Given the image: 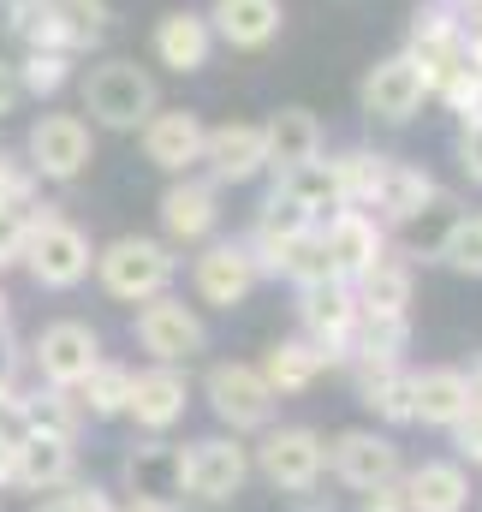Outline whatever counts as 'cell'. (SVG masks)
Segmentation results:
<instances>
[{
	"label": "cell",
	"instance_id": "cell-2",
	"mask_svg": "<svg viewBox=\"0 0 482 512\" xmlns=\"http://www.w3.org/2000/svg\"><path fill=\"white\" fill-rule=\"evenodd\" d=\"M179 251L167 245V239H155V233H120V239H108V245H96V286L114 298V304H149V298H161V292H173V280H179Z\"/></svg>",
	"mask_w": 482,
	"mask_h": 512
},
{
	"label": "cell",
	"instance_id": "cell-35",
	"mask_svg": "<svg viewBox=\"0 0 482 512\" xmlns=\"http://www.w3.org/2000/svg\"><path fill=\"white\" fill-rule=\"evenodd\" d=\"M18 411H24V435H60V441H78L84 435V411H78V399L72 393H60V387H18Z\"/></svg>",
	"mask_w": 482,
	"mask_h": 512
},
{
	"label": "cell",
	"instance_id": "cell-11",
	"mask_svg": "<svg viewBox=\"0 0 482 512\" xmlns=\"http://www.w3.org/2000/svg\"><path fill=\"white\" fill-rule=\"evenodd\" d=\"M429 108V78H423V66L399 48V54H387V60H375L369 72H363L358 84V114L369 126H411L417 114Z\"/></svg>",
	"mask_w": 482,
	"mask_h": 512
},
{
	"label": "cell",
	"instance_id": "cell-23",
	"mask_svg": "<svg viewBox=\"0 0 482 512\" xmlns=\"http://www.w3.org/2000/svg\"><path fill=\"white\" fill-rule=\"evenodd\" d=\"M310 227H316V221H310L298 203H286L280 191H268L262 209H256V221H250V233H244V251H250V262H256V274H262V280H280L286 251H292Z\"/></svg>",
	"mask_w": 482,
	"mask_h": 512
},
{
	"label": "cell",
	"instance_id": "cell-16",
	"mask_svg": "<svg viewBox=\"0 0 482 512\" xmlns=\"http://www.w3.org/2000/svg\"><path fill=\"white\" fill-rule=\"evenodd\" d=\"M405 54L423 66L429 96H435V84L453 78V72L471 60V54H465V30H459V6H453V0H429V6H417L411 36H405Z\"/></svg>",
	"mask_w": 482,
	"mask_h": 512
},
{
	"label": "cell",
	"instance_id": "cell-3",
	"mask_svg": "<svg viewBox=\"0 0 482 512\" xmlns=\"http://www.w3.org/2000/svg\"><path fill=\"white\" fill-rule=\"evenodd\" d=\"M18 268H24L42 292H78V286L90 280V268H96V245H90V233H84L66 209L36 203Z\"/></svg>",
	"mask_w": 482,
	"mask_h": 512
},
{
	"label": "cell",
	"instance_id": "cell-43",
	"mask_svg": "<svg viewBox=\"0 0 482 512\" xmlns=\"http://www.w3.org/2000/svg\"><path fill=\"white\" fill-rule=\"evenodd\" d=\"M447 435H453V459H459L465 471H482V393H471L465 417H459Z\"/></svg>",
	"mask_w": 482,
	"mask_h": 512
},
{
	"label": "cell",
	"instance_id": "cell-44",
	"mask_svg": "<svg viewBox=\"0 0 482 512\" xmlns=\"http://www.w3.org/2000/svg\"><path fill=\"white\" fill-rule=\"evenodd\" d=\"M453 161H459V173L471 179L482 191V114L477 120H459V137H453Z\"/></svg>",
	"mask_w": 482,
	"mask_h": 512
},
{
	"label": "cell",
	"instance_id": "cell-25",
	"mask_svg": "<svg viewBox=\"0 0 482 512\" xmlns=\"http://www.w3.org/2000/svg\"><path fill=\"white\" fill-rule=\"evenodd\" d=\"M459 221H465L459 197L453 191H435L423 209H411L399 227H387V245L405 256V262H441V251H447V239H453Z\"/></svg>",
	"mask_w": 482,
	"mask_h": 512
},
{
	"label": "cell",
	"instance_id": "cell-41",
	"mask_svg": "<svg viewBox=\"0 0 482 512\" xmlns=\"http://www.w3.org/2000/svg\"><path fill=\"white\" fill-rule=\"evenodd\" d=\"M441 268L482 280V215H471V209H465V221L453 227V239H447V251H441Z\"/></svg>",
	"mask_w": 482,
	"mask_h": 512
},
{
	"label": "cell",
	"instance_id": "cell-10",
	"mask_svg": "<svg viewBox=\"0 0 482 512\" xmlns=\"http://www.w3.org/2000/svg\"><path fill=\"white\" fill-rule=\"evenodd\" d=\"M155 221H161L155 239H167L173 251H197V245H209V239L221 233V185H215L203 167L167 179V191H161V203H155Z\"/></svg>",
	"mask_w": 482,
	"mask_h": 512
},
{
	"label": "cell",
	"instance_id": "cell-18",
	"mask_svg": "<svg viewBox=\"0 0 482 512\" xmlns=\"http://www.w3.org/2000/svg\"><path fill=\"white\" fill-rule=\"evenodd\" d=\"M203 137H209V126H203L191 108H167V102L143 120V131H137L143 161H149V167H161L167 179H179V173H197V167H203Z\"/></svg>",
	"mask_w": 482,
	"mask_h": 512
},
{
	"label": "cell",
	"instance_id": "cell-19",
	"mask_svg": "<svg viewBox=\"0 0 482 512\" xmlns=\"http://www.w3.org/2000/svg\"><path fill=\"white\" fill-rule=\"evenodd\" d=\"M203 18H209V30H215V48L262 54V48H274L280 30H286V0H209Z\"/></svg>",
	"mask_w": 482,
	"mask_h": 512
},
{
	"label": "cell",
	"instance_id": "cell-48",
	"mask_svg": "<svg viewBox=\"0 0 482 512\" xmlns=\"http://www.w3.org/2000/svg\"><path fill=\"white\" fill-rule=\"evenodd\" d=\"M358 512H405V495H399V483H387V489H369L358 501Z\"/></svg>",
	"mask_w": 482,
	"mask_h": 512
},
{
	"label": "cell",
	"instance_id": "cell-51",
	"mask_svg": "<svg viewBox=\"0 0 482 512\" xmlns=\"http://www.w3.org/2000/svg\"><path fill=\"white\" fill-rule=\"evenodd\" d=\"M114 512H185V507H167V501H131V495H120V507Z\"/></svg>",
	"mask_w": 482,
	"mask_h": 512
},
{
	"label": "cell",
	"instance_id": "cell-4",
	"mask_svg": "<svg viewBox=\"0 0 482 512\" xmlns=\"http://www.w3.org/2000/svg\"><path fill=\"white\" fill-rule=\"evenodd\" d=\"M250 441L244 435H197L179 447V495L197 507H233L250 483Z\"/></svg>",
	"mask_w": 482,
	"mask_h": 512
},
{
	"label": "cell",
	"instance_id": "cell-26",
	"mask_svg": "<svg viewBox=\"0 0 482 512\" xmlns=\"http://www.w3.org/2000/svg\"><path fill=\"white\" fill-rule=\"evenodd\" d=\"M262 143H268V173H286V167H304V161L328 155V131H322V120L304 102L274 108L262 120Z\"/></svg>",
	"mask_w": 482,
	"mask_h": 512
},
{
	"label": "cell",
	"instance_id": "cell-39",
	"mask_svg": "<svg viewBox=\"0 0 482 512\" xmlns=\"http://www.w3.org/2000/svg\"><path fill=\"white\" fill-rule=\"evenodd\" d=\"M0 30L18 42V54H36V48H60V54H66L48 0H0Z\"/></svg>",
	"mask_w": 482,
	"mask_h": 512
},
{
	"label": "cell",
	"instance_id": "cell-21",
	"mask_svg": "<svg viewBox=\"0 0 482 512\" xmlns=\"http://www.w3.org/2000/svg\"><path fill=\"white\" fill-rule=\"evenodd\" d=\"M203 173L227 191V185H250L268 173V143L256 120H221L203 137Z\"/></svg>",
	"mask_w": 482,
	"mask_h": 512
},
{
	"label": "cell",
	"instance_id": "cell-29",
	"mask_svg": "<svg viewBox=\"0 0 482 512\" xmlns=\"http://www.w3.org/2000/svg\"><path fill=\"white\" fill-rule=\"evenodd\" d=\"M262 382L274 387V399H298V393H310V387L322 382L334 364H328V352H316L304 334H286V340H274L268 352H262Z\"/></svg>",
	"mask_w": 482,
	"mask_h": 512
},
{
	"label": "cell",
	"instance_id": "cell-36",
	"mask_svg": "<svg viewBox=\"0 0 482 512\" xmlns=\"http://www.w3.org/2000/svg\"><path fill=\"white\" fill-rule=\"evenodd\" d=\"M66 54H96L114 30V0H48Z\"/></svg>",
	"mask_w": 482,
	"mask_h": 512
},
{
	"label": "cell",
	"instance_id": "cell-20",
	"mask_svg": "<svg viewBox=\"0 0 482 512\" xmlns=\"http://www.w3.org/2000/svg\"><path fill=\"white\" fill-rule=\"evenodd\" d=\"M149 54H155V66H167L173 78H197V72L215 60V30H209V18H203L197 6H173V12L155 18Z\"/></svg>",
	"mask_w": 482,
	"mask_h": 512
},
{
	"label": "cell",
	"instance_id": "cell-52",
	"mask_svg": "<svg viewBox=\"0 0 482 512\" xmlns=\"http://www.w3.org/2000/svg\"><path fill=\"white\" fill-rule=\"evenodd\" d=\"M465 376H471V393H482V352L471 358V370H465Z\"/></svg>",
	"mask_w": 482,
	"mask_h": 512
},
{
	"label": "cell",
	"instance_id": "cell-1",
	"mask_svg": "<svg viewBox=\"0 0 482 512\" xmlns=\"http://www.w3.org/2000/svg\"><path fill=\"white\" fill-rule=\"evenodd\" d=\"M78 102L90 114V131H120V137H137L143 120L161 108V84L149 66L125 60V54H108L96 60L90 72H78Z\"/></svg>",
	"mask_w": 482,
	"mask_h": 512
},
{
	"label": "cell",
	"instance_id": "cell-24",
	"mask_svg": "<svg viewBox=\"0 0 482 512\" xmlns=\"http://www.w3.org/2000/svg\"><path fill=\"white\" fill-rule=\"evenodd\" d=\"M120 495H131V501H167V507H185V495H179V447H167L161 435L131 441V453L120 459Z\"/></svg>",
	"mask_w": 482,
	"mask_h": 512
},
{
	"label": "cell",
	"instance_id": "cell-33",
	"mask_svg": "<svg viewBox=\"0 0 482 512\" xmlns=\"http://www.w3.org/2000/svg\"><path fill=\"white\" fill-rule=\"evenodd\" d=\"M328 167H334V185H340V203L346 209H375V191H381L393 155L387 149H369V143H352V149L328 155Z\"/></svg>",
	"mask_w": 482,
	"mask_h": 512
},
{
	"label": "cell",
	"instance_id": "cell-50",
	"mask_svg": "<svg viewBox=\"0 0 482 512\" xmlns=\"http://www.w3.org/2000/svg\"><path fill=\"white\" fill-rule=\"evenodd\" d=\"M18 102H24V96H18V84H12V60H0V120H6Z\"/></svg>",
	"mask_w": 482,
	"mask_h": 512
},
{
	"label": "cell",
	"instance_id": "cell-6",
	"mask_svg": "<svg viewBox=\"0 0 482 512\" xmlns=\"http://www.w3.org/2000/svg\"><path fill=\"white\" fill-rule=\"evenodd\" d=\"M250 471L268 489H280V495L322 489V477H328V435L310 429V423H268L262 441L250 447Z\"/></svg>",
	"mask_w": 482,
	"mask_h": 512
},
{
	"label": "cell",
	"instance_id": "cell-53",
	"mask_svg": "<svg viewBox=\"0 0 482 512\" xmlns=\"http://www.w3.org/2000/svg\"><path fill=\"white\" fill-rule=\"evenodd\" d=\"M6 316H12V304H6V292H0V328H6Z\"/></svg>",
	"mask_w": 482,
	"mask_h": 512
},
{
	"label": "cell",
	"instance_id": "cell-42",
	"mask_svg": "<svg viewBox=\"0 0 482 512\" xmlns=\"http://www.w3.org/2000/svg\"><path fill=\"white\" fill-rule=\"evenodd\" d=\"M36 197H42V185L24 167V155L18 149H0V215L6 209H36Z\"/></svg>",
	"mask_w": 482,
	"mask_h": 512
},
{
	"label": "cell",
	"instance_id": "cell-37",
	"mask_svg": "<svg viewBox=\"0 0 482 512\" xmlns=\"http://www.w3.org/2000/svg\"><path fill=\"white\" fill-rule=\"evenodd\" d=\"M12 84H18V96L54 102L66 84H78V54H60V48H36V54H18V60H12Z\"/></svg>",
	"mask_w": 482,
	"mask_h": 512
},
{
	"label": "cell",
	"instance_id": "cell-46",
	"mask_svg": "<svg viewBox=\"0 0 482 512\" xmlns=\"http://www.w3.org/2000/svg\"><path fill=\"white\" fill-rule=\"evenodd\" d=\"M24 370H30V364H24V340H18L12 328H0V399H6V393H18Z\"/></svg>",
	"mask_w": 482,
	"mask_h": 512
},
{
	"label": "cell",
	"instance_id": "cell-34",
	"mask_svg": "<svg viewBox=\"0 0 482 512\" xmlns=\"http://www.w3.org/2000/svg\"><path fill=\"white\" fill-rule=\"evenodd\" d=\"M274 191H280L286 203H298L310 221H328L334 209H346V203H340V185H334V167H328V155H316V161H304V167H286V173H274Z\"/></svg>",
	"mask_w": 482,
	"mask_h": 512
},
{
	"label": "cell",
	"instance_id": "cell-27",
	"mask_svg": "<svg viewBox=\"0 0 482 512\" xmlns=\"http://www.w3.org/2000/svg\"><path fill=\"white\" fill-rule=\"evenodd\" d=\"M471 405V376L459 364H429L411 370V423L423 429H453Z\"/></svg>",
	"mask_w": 482,
	"mask_h": 512
},
{
	"label": "cell",
	"instance_id": "cell-45",
	"mask_svg": "<svg viewBox=\"0 0 482 512\" xmlns=\"http://www.w3.org/2000/svg\"><path fill=\"white\" fill-rule=\"evenodd\" d=\"M30 215H36V209H6V215H0V274L18 268L24 239H30Z\"/></svg>",
	"mask_w": 482,
	"mask_h": 512
},
{
	"label": "cell",
	"instance_id": "cell-15",
	"mask_svg": "<svg viewBox=\"0 0 482 512\" xmlns=\"http://www.w3.org/2000/svg\"><path fill=\"white\" fill-rule=\"evenodd\" d=\"M191 411V376L173 364H143L131 370V393H125V417L137 423V435H167L179 429Z\"/></svg>",
	"mask_w": 482,
	"mask_h": 512
},
{
	"label": "cell",
	"instance_id": "cell-8",
	"mask_svg": "<svg viewBox=\"0 0 482 512\" xmlns=\"http://www.w3.org/2000/svg\"><path fill=\"white\" fill-rule=\"evenodd\" d=\"M102 358H108V352H102V334H96L84 316H54V322H42V334L24 346L30 376L42 387H60V393H72Z\"/></svg>",
	"mask_w": 482,
	"mask_h": 512
},
{
	"label": "cell",
	"instance_id": "cell-32",
	"mask_svg": "<svg viewBox=\"0 0 482 512\" xmlns=\"http://www.w3.org/2000/svg\"><path fill=\"white\" fill-rule=\"evenodd\" d=\"M435 191H441V179H435L429 167H417V161H399V155H393V167H387V179H381V191H375V209H369V215H375L381 227H399V221H405L411 209H423Z\"/></svg>",
	"mask_w": 482,
	"mask_h": 512
},
{
	"label": "cell",
	"instance_id": "cell-30",
	"mask_svg": "<svg viewBox=\"0 0 482 512\" xmlns=\"http://www.w3.org/2000/svg\"><path fill=\"white\" fill-rule=\"evenodd\" d=\"M358 292V316H411V292H417V262L387 251L369 274L352 280Z\"/></svg>",
	"mask_w": 482,
	"mask_h": 512
},
{
	"label": "cell",
	"instance_id": "cell-31",
	"mask_svg": "<svg viewBox=\"0 0 482 512\" xmlns=\"http://www.w3.org/2000/svg\"><path fill=\"white\" fill-rule=\"evenodd\" d=\"M358 405H369L381 423H411V364H346Z\"/></svg>",
	"mask_w": 482,
	"mask_h": 512
},
{
	"label": "cell",
	"instance_id": "cell-38",
	"mask_svg": "<svg viewBox=\"0 0 482 512\" xmlns=\"http://www.w3.org/2000/svg\"><path fill=\"white\" fill-rule=\"evenodd\" d=\"M125 393H131V370H125L120 358H102L84 382L72 387V399H78V411H84L90 423H114V417H125Z\"/></svg>",
	"mask_w": 482,
	"mask_h": 512
},
{
	"label": "cell",
	"instance_id": "cell-9",
	"mask_svg": "<svg viewBox=\"0 0 482 512\" xmlns=\"http://www.w3.org/2000/svg\"><path fill=\"white\" fill-rule=\"evenodd\" d=\"M203 399H209V411H215V423H221L227 435H262V429L274 423V411H280L274 387L262 382V370L244 364V358H221V364H209V376H203Z\"/></svg>",
	"mask_w": 482,
	"mask_h": 512
},
{
	"label": "cell",
	"instance_id": "cell-47",
	"mask_svg": "<svg viewBox=\"0 0 482 512\" xmlns=\"http://www.w3.org/2000/svg\"><path fill=\"white\" fill-rule=\"evenodd\" d=\"M459 30H465V54L482 66V0H471V6H459Z\"/></svg>",
	"mask_w": 482,
	"mask_h": 512
},
{
	"label": "cell",
	"instance_id": "cell-40",
	"mask_svg": "<svg viewBox=\"0 0 482 512\" xmlns=\"http://www.w3.org/2000/svg\"><path fill=\"white\" fill-rule=\"evenodd\" d=\"M120 507V495L114 489H102V483H66V489H54V495H42L30 512H114Z\"/></svg>",
	"mask_w": 482,
	"mask_h": 512
},
{
	"label": "cell",
	"instance_id": "cell-13",
	"mask_svg": "<svg viewBox=\"0 0 482 512\" xmlns=\"http://www.w3.org/2000/svg\"><path fill=\"white\" fill-rule=\"evenodd\" d=\"M328 477L352 495H369L405 477V453L387 429H340L328 441Z\"/></svg>",
	"mask_w": 482,
	"mask_h": 512
},
{
	"label": "cell",
	"instance_id": "cell-7",
	"mask_svg": "<svg viewBox=\"0 0 482 512\" xmlns=\"http://www.w3.org/2000/svg\"><path fill=\"white\" fill-rule=\"evenodd\" d=\"M24 167L36 173V185H78L96 161V131L84 114H66V108H48L36 114L24 131Z\"/></svg>",
	"mask_w": 482,
	"mask_h": 512
},
{
	"label": "cell",
	"instance_id": "cell-14",
	"mask_svg": "<svg viewBox=\"0 0 482 512\" xmlns=\"http://www.w3.org/2000/svg\"><path fill=\"white\" fill-rule=\"evenodd\" d=\"M292 292H298V304H292L298 310V334L316 352H328V364H340L352 334H358V292L346 280H316V286H292Z\"/></svg>",
	"mask_w": 482,
	"mask_h": 512
},
{
	"label": "cell",
	"instance_id": "cell-22",
	"mask_svg": "<svg viewBox=\"0 0 482 512\" xmlns=\"http://www.w3.org/2000/svg\"><path fill=\"white\" fill-rule=\"evenodd\" d=\"M322 245H328V262H334V280H346V286L393 251V245H387V227H381L369 209H334V215L322 221Z\"/></svg>",
	"mask_w": 482,
	"mask_h": 512
},
{
	"label": "cell",
	"instance_id": "cell-17",
	"mask_svg": "<svg viewBox=\"0 0 482 512\" xmlns=\"http://www.w3.org/2000/svg\"><path fill=\"white\" fill-rule=\"evenodd\" d=\"M78 477V441L60 435H18L6 447V489L18 495H54Z\"/></svg>",
	"mask_w": 482,
	"mask_h": 512
},
{
	"label": "cell",
	"instance_id": "cell-28",
	"mask_svg": "<svg viewBox=\"0 0 482 512\" xmlns=\"http://www.w3.org/2000/svg\"><path fill=\"white\" fill-rule=\"evenodd\" d=\"M399 495H405V512H465L471 507V471L459 459H423V465H405Z\"/></svg>",
	"mask_w": 482,
	"mask_h": 512
},
{
	"label": "cell",
	"instance_id": "cell-12",
	"mask_svg": "<svg viewBox=\"0 0 482 512\" xmlns=\"http://www.w3.org/2000/svg\"><path fill=\"white\" fill-rule=\"evenodd\" d=\"M185 280H191V298L209 304V310H239L244 298L262 286L256 262H250V251H244V239H227V233H215L209 245L191 251Z\"/></svg>",
	"mask_w": 482,
	"mask_h": 512
},
{
	"label": "cell",
	"instance_id": "cell-5",
	"mask_svg": "<svg viewBox=\"0 0 482 512\" xmlns=\"http://www.w3.org/2000/svg\"><path fill=\"white\" fill-rule=\"evenodd\" d=\"M131 340L149 364H173V370H191L203 352H209V322L197 304H185L179 292H161L149 304L131 310Z\"/></svg>",
	"mask_w": 482,
	"mask_h": 512
},
{
	"label": "cell",
	"instance_id": "cell-49",
	"mask_svg": "<svg viewBox=\"0 0 482 512\" xmlns=\"http://www.w3.org/2000/svg\"><path fill=\"white\" fill-rule=\"evenodd\" d=\"M292 512H340L334 507V495H322V489H304V495H286Z\"/></svg>",
	"mask_w": 482,
	"mask_h": 512
}]
</instances>
